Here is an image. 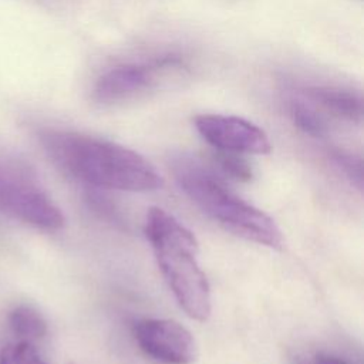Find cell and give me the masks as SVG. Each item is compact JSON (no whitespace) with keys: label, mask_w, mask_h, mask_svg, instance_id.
<instances>
[{"label":"cell","mask_w":364,"mask_h":364,"mask_svg":"<svg viewBox=\"0 0 364 364\" xmlns=\"http://www.w3.org/2000/svg\"><path fill=\"white\" fill-rule=\"evenodd\" d=\"M290 115L294 125L301 129L304 134L311 135L314 138H320L326 135L327 125L323 118L309 105L301 101H293L290 104Z\"/></svg>","instance_id":"30bf717a"},{"label":"cell","mask_w":364,"mask_h":364,"mask_svg":"<svg viewBox=\"0 0 364 364\" xmlns=\"http://www.w3.org/2000/svg\"><path fill=\"white\" fill-rule=\"evenodd\" d=\"M334 161L340 166V169L346 173V176L351 181V183L357 186V189H361V181H363L361 159L347 152H337L334 155Z\"/></svg>","instance_id":"4fadbf2b"},{"label":"cell","mask_w":364,"mask_h":364,"mask_svg":"<svg viewBox=\"0 0 364 364\" xmlns=\"http://www.w3.org/2000/svg\"><path fill=\"white\" fill-rule=\"evenodd\" d=\"M199 135L218 151L264 155L272 151L266 132L256 124L232 115H198L193 119Z\"/></svg>","instance_id":"8992f818"},{"label":"cell","mask_w":364,"mask_h":364,"mask_svg":"<svg viewBox=\"0 0 364 364\" xmlns=\"http://www.w3.org/2000/svg\"><path fill=\"white\" fill-rule=\"evenodd\" d=\"M0 364H48L38 354L33 343L18 340L0 350Z\"/></svg>","instance_id":"8fae6325"},{"label":"cell","mask_w":364,"mask_h":364,"mask_svg":"<svg viewBox=\"0 0 364 364\" xmlns=\"http://www.w3.org/2000/svg\"><path fill=\"white\" fill-rule=\"evenodd\" d=\"M10 328L20 340L37 341L47 333V321L43 314L28 304L16 306L9 314Z\"/></svg>","instance_id":"9c48e42d"},{"label":"cell","mask_w":364,"mask_h":364,"mask_svg":"<svg viewBox=\"0 0 364 364\" xmlns=\"http://www.w3.org/2000/svg\"><path fill=\"white\" fill-rule=\"evenodd\" d=\"M0 210L30 226L55 232L64 215L48 193L28 175L0 164Z\"/></svg>","instance_id":"277c9868"},{"label":"cell","mask_w":364,"mask_h":364,"mask_svg":"<svg viewBox=\"0 0 364 364\" xmlns=\"http://www.w3.org/2000/svg\"><path fill=\"white\" fill-rule=\"evenodd\" d=\"M306 92L311 100L320 102L326 109L340 118L353 122H358L361 119V98L350 90L337 87H310Z\"/></svg>","instance_id":"ba28073f"},{"label":"cell","mask_w":364,"mask_h":364,"mask_svg":"<svg viewBox=\"0 0 364 364\" xmlns=\"http://www.w3.org/2000/svg\"><path fill=\"white\" fill-rule=\"evenodd\" d=\"M40 141L55 166L88 186L127 192H149L162 186L155 166L119 144L61 129L43 131Z\"/></svg>","instance_id":"6da1fadb"},{"label":"cell","mask_w":364,"mask_h":364,"mask_svg":"<svg viewBox=\"0 0 364 364\" xmlns=\"http://www.w3.org/2000/svg\"><path fill=\"white\" fill-rule=\"evenodd\" d=\"M139 348L161 364H191L198 348L192 333L176 320L142 318L134 326Z\"/></svg>","instance_id":"5b68a950"},{"label":"cell","mask_w":364,"mask_h":364,"mask_svg":"<svg viewBox=\"0 0 364 364\" xmlns=\"http://www.w3.org/2000/svg\"><path fill=\"white\" fill-rule=\"evenodd\" d=\"M87 200L90 203V208H92L94 212H97L101 218L108 219L111 222L121 223V215L115 209V206L108 200V198H105L104 195H100L97 192H88Z\"/></svg>","instance_id":"5bb4252c"},{"label":"cell","mask_w":364,"mask_h":364,"mask_svg":"<svg viewBox=\"0 0 364 364\" xmlns=\"http://www.w3.org/2000/svg\"><path fill=\"white\" fill-rule=\"evenodd\" d=\"M145 235L156 263L185 313L206 321L210 316V287L198 262V242L193 233L161 208L146 213Z\"/></svg>","instance_id":"3957f363"},{"label":"cell","mask_w":364,"mask_h":364,"mask_svg":"<svg viewBox=\"0 0 364 364\" xmlns=\"http://www.w3.org/2000/svg\"><path fill=\"white\" fill-rule=\"evenodd\" d=\"M171 168L183 193L223 229L257 245L283 247V235L276 222L232 192L199 158L188 154L176 155Z\"/></svg>","instance_id":"7a4b0ae2"},{"label":"cell","mask_w":364,"mask_h":364,"mask_svg":"<svg viewBox=\"0 0 364 364\" xmlns=\"http://www.w3.org/2000/svg\"><path fill=\"white\" fill-rule=\"evenodd\" d=\"M213 162L219 166V169L223 173L229 175L230 178H233L236 181L249 182L253 178L252 166L242 156V154L216 151L213 155Z\"/></svg>","instance_id":"7c38bea8"},{"label":"cell","mask_w":364,"mask_h":364,"mask_svg":"<svg viewBox=\"0 0 364 364\" xmlns=\"http://www.w3.org/2000/svg\"><path fill=\"white\" fill-rule=\"evenodd\" d=\"M181 64L175 55H166L151 64H122L105 71L95 82L94 98L101 104H112L128 100L145 90L154 81L159 70L173 68Z\"/></svg>","instance_id":"52a82bcc"},{"label":"cell","mask_w":364,"mask_h":364,"mask_svg":"<svg viewBox=\"0 0 364 364\" xmlns=\"http://www.w3.org/2000/svg\"><path fill=\"white\" fill-rule=\"evenodd\" d=\"M304 364H350V363L333 354H317Z\"/></svg>","instance_id":"9a60e30c"}]
</instances>
